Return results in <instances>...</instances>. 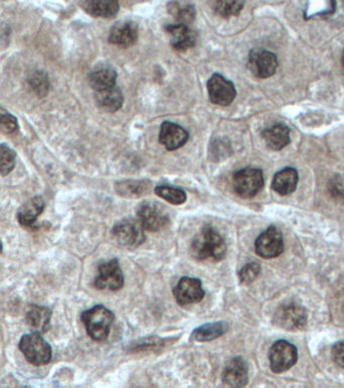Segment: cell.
<instances>
[{"label": "cell", "mask_w": 344, "mask_h": 388, "mask_svg": "<svg viewBox=\"0 0 344 388\" xmlns=\"http://www.w3.org/2000/svg\"><path fill=\"white\" fill-rule=\"evenodd\" d=\"M226 250L223 236L210 226L203 227L191 243L192 256L198 261H221L226 257Z\"/></svg>", "instance_id": "obj_1"}, {"label": "cell", "mask_w": 344, "mask_h": 388, "mask_svg": "<svg viewBox=\"0 0 344 388\" xmlns=\"http://www.w3.org/2000/svg\"><path fill=\"white\" fill-rule=\"evenodd\" d=\"M82 321L86 328L87 334L91 339L98 342L104 341L109 336L114 314L103 305H95L83 312Z\"/></svg>", "instance_id": "obj_2"}, {"label": "cell", "mask_w": 344, "mask_h": 388, "mask_svg": "<svg viewBox=\"0 0 344 388\" xmlns=\"http://www.w3.org/2000/svg\"><path fill=\"white\" fill-rule=\"evenodd\" d=\"M18 348L25 359L36 366L48 364L52 359V347L40 333L33 332L22 336Z\"/></svg>", "instance_id": "obj_3"}, {"label": "cell", "mask_w": 344, "mask_h": 388, "mask_svg": "<svg viewBox=\"0 0 344 388\" xmlns=\"http://www.w3.org/2000/svg\"><path fill=\"white\" fill-rule=\"evenodd\" d=\"M144 229L141 222L132 220L119 222L111 229V236L119 247L125 249H135L146 241Z\"/></svg>", "instance_id": "obj_4"}, {"label": "cell", "mask_w": 344, "mask_h": 388, "mask_svg": "<svg viewBox=\"0 0 344 388\" xmlns=\"http://www.w3.org/2000/svg\"><path fill=\"white\" fill-rule=\"evenodd\" d=\"M263 186V174L260 169L249 167L240 170L233 176V188L236 194L244 199L256 196Z\"/></svg>", "instance_id": "obj_5"}, {"label": "cell", "mask_w": 344, "mask_h": 388, "mask_svg": "<svg viewBox=\"0 0 344 388\" xmlns=\"http://www.w3.org/2000/svg\"><path fill=\"white\" fill-rule=\"evenodd\" d=\"M125 284L123 270L116 259L101 263L97 275L94 280V286L99 290L118 291Z\"/></svg>", "instance_id": "obj_6"}, {"label": "cell", "mask_w": 344, "mask_h": 388, "mask_svg": "<svg viewBox=\"0 0 344 388\" xmlns=\"http://www.w3.org/2000/svg\"><path fill=\"white\" fill-rule=\"evenodd\" d=\"M269 359L272 371L275 373H283L292 368L297 362V348L293 344L281 340L270 348Z\"/></svg>", "instance_id": "obj_7"}, {"label": "cell", "mask_w": 344, "mask_h": 388, "mask_svg": "<svg viewBox=\"0 0 344 388\" xmlns=\"http://www.w3.org/2000/svg\"><path fill=\"white\" fill-rule=\"evenodd\" d=\"M139 222L149 232H160L171 224L169 215L158 204L146 201L139 206L137 211Z\"/></svg>", "instance_id": "obj_8"}, {"label": "cell", "mask_w": 344, "mask_h": 388, "mask_svg": "<svg viewBox=\"0 0 344 388\" xmlns=\"http://www.w3.org/2000/svg\"><path fill=\"white\" fill-rule=\"evenodd\" d=\"M277 58L274 53L263 49H254L249 53L247 68L254 76L265 79L276 73Z\"/></svg>", "instance_id": "obj_9"}, {"label": "cell", "mask_w": 344, "mask_h": 388, "mask_svg": "<svg viewBox=\"0 0 344 388\" xmlns=\"http://www.w3.org/2000/svg\"><path fill=\"white\" fill-rule=\"evenodd\" d=\"M173 295L175 296L176 302L184 307L200 302L205 296V291L202 287L200 280L192 277H182L174 287Z\"/></svg>", "instance_id": "obj_10"}, {"label": "cell", "mask_w": 344, "mask_h": 388, "mask_svg": "<svg viewBox=\"0 0 344 388\" xmlns=\"http://www.w3.org/2000/svg\"><path fill=\"white\" fill-rule=\"evenodd\" d=\"M275 321L279 327L288 330H301L307 323L306 311L297 304H286L277 309Z\"/></svg>", "instance_id": "obj_11"}, {"label": "cell", "mask_w": 344, "mask_h": 388, "mask_svg": "<svg viewBox=\"0 0 344 388\" xmlns=\"http://www.w3.org/2000/svg\"><path fill=\"white\" fill-rule=\"evenodd\" d=\"M256 252L263 258H275L284 251V240L281 231L276 227H270L259 236L256 241Z\"/></svg>", "instance_id": "obj_12"}, {"label": "cell", "mask_w": 344, "mask_h": 388, "mask_svg": "<svg viewBox=\"0 0 344 388\" xmlns=\"http://www.w3.org/2000/svg\"><path fill=\"white\" fill-rule=\"evenodd\" d=\"M207 88L210 100L215 105L227 107L235 100L236 96L235 84L222 75H212L208 80Z\"/></svg>", "instance_id": "obj_13"}, {"label": "cell", "mask_w": 344, "mask_h": 388, "mask_svg": "<svg viewBox=\"0 0 344 388\" xmlns=\"http://www.w3.org/2000/svg\"><path fill=\"white\" fill-rule=\"evenodd\" d=\"M189 140L185 128L171 121H165L160 126V143L169 151L177 150L184 146Z\"/></svg>", "instance_id": "obj_14"}, {"label": "cell", "mask_w": 344, "mask_h": 388, "mask_svg": "<svg viewBox=\"0 0 344 388\" xmlns=\"http://www.w3.org/2000/svg\"><path fill=\"white\" fill-rule=\"evenodd\" d=\"M222 380L228 387H242L247 385L249 380L247 362L242 357L233 358L224 369Z\"/></svg>", "instance_id": "obj_15"}, {"label": "cell", "mask_w": 344, "mask_h": 388, "mask_svg": "<svg viewBox=\"0 0 344 388\" xmlns=\"http://www.w3.org/2000/svg\"><path fill=\"white\" fill-rule=\"evenodd\" d=\"M139 39V27L135 22H118L112 27L109 34V42L119 47L128 48L135 45Z\"/></svg>", "instance_id": "obj_16"}, {"label": "cell", "mask_w": 344, "mask_h": 388, "mask_svg": "<svg viewBox=\"0 0 344 388\" xmlns=\"http://www.w3.org/2000/svg\"><path fill=\"white\" fill-rule=\"evenodd\" d=\"M166 31L171 36V44L178 51H185L189 48L194 47L196 44L197 36L193 29H190L188 25L174 24L168 25Z\"/></svg>", "instance_id": "obj_17"}, {"label": "cell", "mask_w": 344, "mask_h": 388, "mask_svg": "<svg viewBox=\"0 0 344 388\" xmlns=\"http://www.w3.org/2000/svg\"><path fill=\"white\" fill-rule=\"evenodd\" d=\"M45 201L41 196H34L20 206L18 211V220L25 228L33 229L36 219L42 215Z\"/></svg>", "instance_id": "obj_18"}, {"label": "cell", "mask_w": 344, "mask_h": 388, "mask_svg": "<svg viewBox=\"0 0 344 388\" xmlns=\"http://www.w3.org/2000/svg\"><path fill=\"white\" fill-rule=\"evenodd\" d=\"M261 137L270 149L280 151L290 143V130L284 123H275L265 128L261 133Z\"/></svg>", "instance_id": "obj_19"}, {"label": "cell", "mask_w": 344, "mask_h": 388, "mask_svg": "<svg viewBox=\"0 0 344 388\" xmlns=\"http://www.w3.org/2000/svg\"><path fill=\"white\" fill-rule=\"evenodd\" d=\"M82 8L94 18H113L118 13V0H84Z\"/></svg>", "instance_id": "obj_20"}, {"label": "cell", "mask_w": 344, "mask_h": 388, "mask_svg": "<svg viewBox=\"0 0 344 388\" xmlns=\"http://www.w3.org/2000/svg\"><path fill=\"white\" fill-rule=\"evenodd\" d=\"M116 79L118 73L109 65L96 66L89 75V83L95 91H105L116 86Z\"/></svg>", "instance_id": "obj_21"}, {"label": "cell", "mask_w": 344, "mask_h": 388, "mask_svg": "<svg viewBox=\"0 0 344 388\" xmlns=\"http://www.w3.org/2000/svg\"><path fill=\"white\" fill-rule=\"evenodd\" d=\"M299 175L297 170L294 168H285L277 172L274 176L272 182V188L281 195H289L293 194L297 188Z\"/></svg>", "instance_id": "obj_22"}, {"label": "cell", "mask_w": 344, "mask_h": 388, "mask_svg": "<svg viewBox=\"0 0 344 388\" xmlns=\"http://www.w3.org/2000/svg\"><path fill=\"white\" fill-rule=\"evenodd\" d=\"M50 316H52V311L48 307L32 305L27 312L25 320L32 330L43 334L49 330Z\"/></svg>", "instance_id": "obj_23"}, {"label": "cell", "mask_w": 344, "mask_h": 388, "mask_svg": "<svg viewBox=\"0 0 344 388\" xmlns=\"http://www.w3.org/2000/svg\"><path fill=\"white\" fill-rule=\"evenodd\" d=\"M95 100L98 107L105 112H118L123 105V94L118 86H113L105 91H95Z\"/></svg>", "instance_id": "obj_24"}, {"label": "cell", "mask_w": 344, "mask_h": 388, "mask_svg": "<svg viewBox=\"0 0 344 388\" xmlns=\"http://www.w3.org/2000/svg\"><path fill=\"white\" fill-rule=\"evenodd\" d=\"M227 330H228V325L226 321L205 323L192 332L191 339L196 342L213 341L217 337L223 336Z\"/></svg>", "instance_id": "obj_25"}, {"label": "cell", "mask_w": 344, "mask_h": 388, "mask_svg": "<svg viewBox=\"0 0 344 388\" xmlns=\"http://www.w3.org/2000/svg\"><path fill=\"white\" fill-rule=\"evenodd\" d=\"M169 13L173 15L178 24L189 25L195 20L196 11L191 4L173 1L169 4Z\"/></svg>", "instance_id": "obj_26"}, {"label": "cell", "mask_w": 344, "mask_h": 388, "mask_svg": "<svg viewBox=\"0 0 344 388\" xmlns=\"http://www.w3.org/2000/svg\"><path fill=\"white\" fill-rule=\"evenodd\" d=\"M215 13L222 18L238 15L245 6V0H212Z\"/></svg>", "instance_id": "obj_27"}, {"label": "cell", "mask_w": 344, "mask_h": 388, "mask_svg": "<svg viewBox=\"0 0 344 388\" xmlns=\"http://www.w3.org/2000/svg\"><path fill=\"white\" fill-rule=\"evenodd\" d=\"M155 194L173 206H181L187 201V194L180 188L169 185H159L155 188Z\"/></svg>", "instance_id": "obj_28"}, {"label": "cell", "mask_w": 344, "mask_h": 388, "mask_svg": "<svg viewBox=\"0 0 344 388\" xmlns=\"http://www.w3.org/2000/svg\"><path fill=\"white\" fill-rule=\"evenodd\" d=\"M148 181H125L121 182L116 187L119 195L126 197H137L143 196L144 194L149 192Z\"/></svg>", "instance_id": "obj_29"}, {"label": "cell", "mask_w": 344, "mask_h": 388, "mask_svg": "<svg viewBox=\"0 0 344 388\" xmlns=\"http://www.w3.org/2000/svg\"><path fill=\"white\" fill-rule=\"evenodd\" d=\"M15 158L17 154L6 145H1L0 147V169H1V175L6 176L13 171L15 166Z\"/></svg>", "instance_id": "obj_30"}, {"label": "cell", "mask_w": 344, "mask_h": 388, "mask_svg": "<svg viewBox=\"0 0 344 388\" xmlns=\"http://www.w3.org/2000/svg\"><path fill=\"white\" fill-rule=\"evenodd\" d=\"M261 273V266L258 263H249L240 270V279L242 283H251Z\"/></svg>", "instance_id": "obj_31"}, {"label": "cell", "mask_w": 344, "mask_h": 388, "mask_svg": "<svg viewBox=\"0 0 344 388\" xmlns=\"http://www.w3.org/2000/svg\"><path fill=\"white\" fill-rule=\"evenodd\" d=\"M1 128L6 134H13L18 130V121L15 116L8 112H2L0 118Z\"/></svg>", "instance_id": "obj_32"}, {"label": "cell", "mask_w": 344, "mask_h": 388, "mask_svg": "<svg viewBox=\"0 0 344 388\" xmlns=\"http://www.w3.org/2000/svg\"><path fill=\"white\" fill-rule=\"evenodd\" d=\"M331 355L333 361L344 369V340L337 342L336 345L332 347Z\"/></svg>", "instance_id": "obj_33"}, {"label": "cell", "mask_w": 344, "mask_h": 388, "mask_svg": "<svg viewBox=\"0 0 344 388\" xmlns=\"http://www.w3.org/2000/svg\"><path fill=\"white\" fill-rule=\"evenodd\" d=\"M31 83L32 86L34 87V91L40 94H42L43 91H47L48 85H49V83H48L47 77H46L45 75L40 74V73L34 75Z\"/></svg>", "instance_id": "obj_34"}, {"label": "cell", "mask_w": 344, "mask_h": 388, "mask_svg": "<svg viewBox=\"0 0 344 388\" xmlns=\"http://www.w3.org/2000/svg\"><path fill=\"white\" fill-rule=\"evenodd\" d=\"M330 192L332 195L339 199H344V180L343 179L334 178L330 183Z\"/></svg>", "instance_id": "obj_35"}, {"label": "cell", "mask_w": 344, "mask_h": 388, "mask_svg": "<svg viewBox=\"0 0 344 388\" xmlns=\"http://www.w3.org/2000/svg\"><path fill=\"white\" fill-rule=\"evenodd\" d=\"M163 346V341H160L159 340H146V344L141 343L139 344V345H137L135 347V349H137V351L139 350H153V349L155 348H159V347Z\"/></svg>", "instance_id": "obj_36"}, {"label": "cell", "mask_w": 344, "mask_h": 388, "mask_svg": "<svg viewBox=\"0 0 344 388\" xmlns=\"http://www.w3.org/2000/svg\"><path fill=\"white\" fill-rule=\"evenodd\" d=\"M343 68H344V51H343Z\"/></svg>", "instance_id": "obj_37"}]
</instances>
